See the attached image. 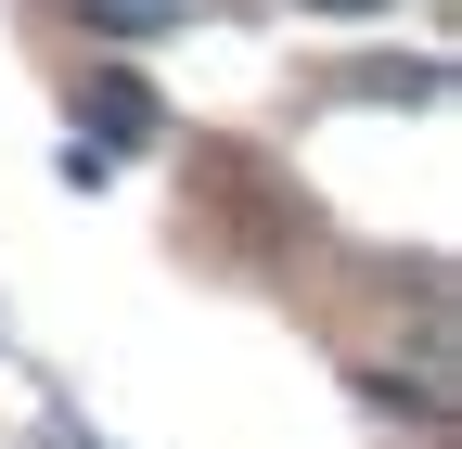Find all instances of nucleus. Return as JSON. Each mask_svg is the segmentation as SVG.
Listing matches in <instances>:
<instances>
[{
  "label": "nucleus",
  "mask_w": 462,
  "mask_h": 449,
  "mask_svg": "<svg viewBox=\"0 0 462 449\" xmlns=\"http://www.w3.org/2000/svg\"><path fill=\"white\" fill-rule=\"evenodd\" d=\"M90 26H116V39H154V26H180V0H90Z\"/></svg>",
  "instance_id": "f257e3e1"
},
{
  "label": "nucleus",
  "mask_w": 462,
  "mask_h": 449,
  "mask_svg": "<svg viewBox=\"0 0 462 449\" xmlns=\"http://www.w3.org/2000/svg\"><path fill=\"white\" fill-rule=\"evenodd\" d=\"M90 116H103V142H142V129H154V103H142L129 78H103V103H90Z\"/></svg>",
  "instance_id": "f03ea898"
}]
</instances>
